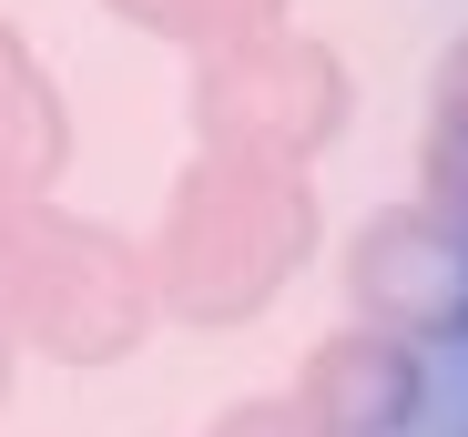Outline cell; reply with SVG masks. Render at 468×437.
I'll use <instances>...</instances> for the list:
<instances>
[{
    "label": "cell",
    "mask_w": 468,
    "mask_h": 437,
    "mask_svg": "<svg viewBox=\"0 0 468 437\" xmlns=\"http://www.w3.org/2000/svg\"><path fill=\"white\" fill-rule=\"evenodd\" d=\"M61 102H51V82L31 71V51L0 31V193H31L41 203V183L61 173Z\"/></svg>",
    "instance_id": "obj_6"
},
{
    "label": "cell",
    "mask_w": 468,
    "mask_h": 437,
    "mask_svg": "<svg viewBox=\"0 0 468 437\" xmlns=\"http://www.w3.org/2000/svg\"><path fill=\"white\" fill-rule=\"evenodd\" d=\"M122 21H143V31H174V41H194V51H214V41H245V31H265L285 0H112Z\"/></svg>",
    "instance_id": "obj_8"
},
{
    "label": "cell",
    "mask_w": 468,
    "mask_h": 437,
    "mask_svg": "<svg viewBox=\"0 0 468 437\" xmlns=\"http://www.w3.org/2000/svg\"><path fill=\"white\" fill-rule=\"evenodd\" d=\"M204 437H316V417H305L295 397H245V407H224Z\"/></svg>",
    "instance_id": "obj_9"
},
{
    "label": "cell",
    "mask_w": 468,
    "mask_h": 437,
    "mask_svg": "<svg viewBox=\"0 0 468 437\" xmlns=\"http://www.w3.org/2000/svg\"><path fill=\"white\" fill-rule=\"evenodd\" d=\"M316 255V183L265 153H194L164 193L143 265L174 326H255Z\"/></svg>",
    "instance_id": "obj_1"
},
{
    "label": "cell",
    "mask_w": 468,
    "mask_h": 437,
    "mask_svg": "<svg viewBox=\"0 0 468 437\" xmlns=\"http://www.w3.org/2000/svg\"><path fill=\"white\" fill-rule=\"evenodd\" d=\"M356 92H346V61L326 41H295V31H245V41H214L194 71V132L204 153H265V163H316L326 142L346 132Z\"/></svg>",
    "instance_id": "obj_3"
},
{
    "label": "cell",
    "mask_w": 468,
    "mask_h": 437,
    "mask_svg": "<svg viewBox=\"0 0 468 437\" xmlns=\"http://www.w3.org/2000/svg\"><path fill=\"white\" fill-rule=\"evenodd\" d=\"M11 387H21V346H11V326H0V407H11Z\"/></svg>",
    "instance_id": "obj_11"
},
{
    "label": "cell",
    "mask_w": 468,
    "mask_h": 437,
    "mask_svg": "<svg viewBox=\"0 0 468 437\" xmlns=\"http://www.w3.org/2000/svg\"><path fill=\"white\" fill-rule=\"evenodd\" d=\"M295 407L316 417V437H408L428 417V346H408V336L356 316V326L305 346Z\"/></svg>",
    "instance_id": "obj_5"
},
{
    "label": "cell",
    "mask_w": 468,
    "mask_h": 437,
    "mask_svg": "<svg viewBox=\"0 0 468 437\" xmlns=\"http://www.w3.org/2000/svg\"><path fill=\"white\" fill-rule=\"evenodd\" d=\"M21 213H31V193H0V265H11V234H21Z\"/></svg>",
    "instance_id": "obj_10"
},
{
    "label": "cell",
    "mask_w": 468,
    "mask_h": 437,
    "mask_svg": "<svg viewBox=\"0 0 468 437\" xmlns=\"http://www.w3.org/2000/svg\"><path fill=\"white\" fill-rule=\"evenodd\" d=\"M418 203L468 224V41L448 51L438 92H428V142H418Z\"/></svg>",
    "instance_id": "obj_7"
},
{
    "label": "cell",
    "mask_w": 468,
    "mask_h": 437,
    "mask_svg": "<svg viewBox=\"0 0 468 437\" xmlns=\"http://www.w3.org/2000/svg\"><path fill=\"white\" fill-rule=\"evenodd\" d=\"M346 306L408 346H468V224L428 203H377L346 245Z\"/></svg>",
    "instance_id": "obj_4"
},
{
    "label": "cell",
    "mask_w": 468,
    "mask_h": 437,
    "mask_svg": "<svg viewBox=\"0 0 468 437\" xmlns=\"http://www.w3.org/2000/svg\"><path fill=\"white\" fill-rule=\"evenodd\" d=\"M153 265L133 234L82 224V213H21L11 265H0V326H11L21 356H51V367H122V356L153 336Z\"/></svg>",
    "instance_id": "obj_2"
}]
</instances>
